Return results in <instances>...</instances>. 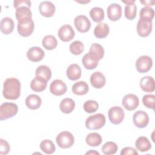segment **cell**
Here are the masks:
<instances>
[{
	"label": "cell",
	"instance_id": "3957f363",
	"mask_svg": "<svg viewBox=\"0 0 155 155\" xmlns=\"http://www.w3.org/2000/svg\"><path fill=\"white\" fill-rule=\"evenodd\" d=\"M18 111V107L16 104L4 102L0 107V120H3L15 116Z\"/></svg>",
	"mask_w": 155,
	"mask_h": 155
},
{
	"label": "cell",
	"instance_id": "f546056e",
	"mask_svg": "<svg viewBox=\"0 0 155 155\" xmlns=\"http://www.w3.org/2000/svg\"><path fill=\"white\" fill-rule=\"evenodd\" d=\"M85 141L90 147H97L102 143V136L97 133H91L87 136Z\"/></svg>",
	"mask_w": 155,
	"mask_h": 155
},
{
	"label": "cell",
	"instance_id": "8992f818",
	"mask_svg": "<svg viewBox=\"0 0 155 155\" xmlns=\"http://www.w3.org/2000/svg\"><path fill=\"white\" fill-rule=\"evenodd\" d=\"M153 60L147 55L139 57L136 62V67L138 72L144 73L148 72L152 67Z\"/></svg>",
	"mask_w": 155,
	"mask_h": 155
},
{
	"label": "cell",
	"instance_id": "30bf717a",
	"mask_svg": "<svg viewBox=\"0 0 155 155\" xmlns=\"http://www.w3.org/2000/svg\"><path fill=\"white\" fill-rule=\"evenodd\" d=\"M152 27V21L139 19L136 27L137 32L140 36L147 37L151 33Z\"/></svg>",
	"mask_w": 155,
	"mask_h": 155
},
{
	"label": "cell",
	"instance_id": "cb8c5ba5",
	"mask_svg": "<svg viewBox=\"0 0 155 155\" xmlns=\"http://www.w3.org/2000/svg\"><path fill=\"white\" fill-rule=\"evenodd\" d=\"M14 22L13 19L8 17L4 18L1 19L0 23V28L2 33L5 35L10 34L14 29Z\"/></svg>",
	"mask_w": 155,
	"mask_h": 155
},
{
	"label": "cell",
	"instance_id": "5bb4252c",
	"mask_svg": "<svg viewBox=\"0 0 155 155\" xmlns=\"http://www.w3.org/2000/svg\"><path fill=\"white\" fill-rule=\"evenodd\" d=\"M15 16L18 22H27L32 19L31 12L29 7L22 6L16 10Z\"/></svg>",
	"mask_w": 155,
	"mask_h": 155
},
{
	"label": "cell",
	"instance_id": "52a82bcc",
	"mask_svg": "<svg viewBox=\"0 0 155 155\" xmlns=\"http://www.w3.org/2000/svg\"><path fill=\"white\" fill-rule=\"evenodd\" d=\"M133 120L136 127L139 128H143L146 127L148 124L149 116L145 111L138 110L134 113Z\"/></svg>",
	"mask_w": 155,
	"mask_h": 155
},
{
	"label": "cell",
	"instance_id": "9a60e30c",
	"mask_svg": "<svg viewBox=\"0 0 155 155\" xmlns=\"http://www.w3.org/2000/svg\"><path fill=\"white\" fill-rule=\"evenodd\" d=\"M39 10L41 15L46 18H49L53 16L56 8L53 3L50 1H45L40 3Z\"/></svg>",
	"mask_w": 155,
	"mask_h": 155
},
{
	"label": "cell",
	"instance_id": "f35d334b",
	"mask_svg": "<svg viewBox=\"0 0 155 155\" xmlns=\"http://www.w3.org/2000/svg\"><path fill=\"white\" fill-rule=\"evenodd\" d=\"M83 107L85 112L88 113H92L97 110L99 108V104L95 101L88 100L84 104Z\"/></svg>",
	"mask_w": 155,
	"mask_h": 155
},
{
	"label": "cell",
	"instance_id": "6da1fadb",
	"mask_svg": "<svg viewBox=\"0 0 155 155\" xmlns=\"http://www.w3.org/2000/svg\"><path fill=\"white\" fill-rule=\"evenodd\" d=\"M2 94L7 99L16 100L21 94V82L15 78H7L4 82Z\"/></svg>",
	"mask_w": 155,
	"mask_h": 155
},
{
	"label": "cell",
	"instance_id": "484cf974",
	"mask_svg": "<svg viewBox=\"0 0 155 155\" xmlns=\"http://www.w3.org/2000/svg\"><path fill=\"white\" fill-rule=\"evenodd\" d=\"M110 32V28L106 23L99 22L94 28V35L97 38H105Z\"/></svg>",
	"mask_w": 155,
	"mask_h": 155
},
{
	"label": "cell",
	"instance_id": "d6986e66",
	"mask_svg": "<svg viewBox=\"0 0 155 155\" xmlns=\"http://www.w3.org/2000/svg\"><path fill=\"white\" fill-rule=\"evenodd\" d=\"M126 4L125 6L124 14L125 18L128 20H133L136 16L137 14V7L134 4V0H128L126 1H122Z\"/></svg>",
	"mask_w": 155,
	"mask_h": 155
},
{
	"label": "cell",
	"instance_id": "ba28073f",
	"mask_svg": "<svg viewBox=\"0 0 155 155\" xmlns=\"http://www.w3.org/2000/svg\"><path fill=\"white\" fill-rule=\"evenodd\" d=\"M74 25L81 33H86L89 31L91 27V22L88 18L85 15H79L74 18Z\"/></svg>",
	"mask_w": 155,
	"mask_h": 155
},
{
	"label": "cell",
	"instance_id": "f6af8a7d",
	"mask_svg": "<svg viewBox=\"0 0 155 155\" xmlns=\"http://www.w3.org/2000/svg\"><path fill=\"white\" fill-rule=\"evenodd\" d=\"M85 154H97V155H99V153H98L97 151H96L95 150H90L89 151L85 153Z\"/></svg>",
	"mask_w": 155,
	"mask_h": 155
},
{
	"label": "cell",
	"instance_id": "83f0119b",
	"mask_svg": "<svg viewBox=\"0 0 155 155\" xmlns=\"http://www.w3.org/2000/svg\"><path fill=\"white\" fill-rule=\"evenodd\" d=\"M135 146L141 152L148 151L151 148V144L148 139L144 136H140L137 138L135 142Z\"/></svg>",
	"mask_w": 155,
	"mask_h": 155
},
{
	"label": "cell",
	"instance_id": "4fadbf2b",
	"mask_svg": "<svg viewBox=\"0 0 155 155\" xmlns=\"http://www.w3.org/2000/svg\"><path fill=\"white\" fill-rule=\"evenodd\" d=\"M67 87L66 84L60 79H55L50 84V91L55 96H61L65 93Z\"/></svg>",
	"mask_w": 155,
	"mask_h": 155
},
{
	"label": "cell",
	"instance_id": "836d02e7",
	"mask_svg": "<svg viewBox=\"0 0 155 155\" xmlns=\"http://www.w3.org/2000/svg\"><path fill=\"white\" fill-rule=\"evenodd\" d=\"M40 148L47 154H51L56 150V147L53 142L48 139L44 140L41 142Z\"/></svg>",
	"mask_w": 155,
	"mask_h": 155
},
{
	"label": "cell",
	"instance_id": "e0dca14e",
	"mask_svg": "<svg viewBox=\"0 0 155 155\" xmlns=\"http://www.w3.org/2000/svg\"><path fill=\"white\" fill-rule=\"evenodd\" d=\"M45 56L44 50L38 47H32L27 52V58L34 62L41 61Z\"/></svg>",
	"mask_w": 155,
	"mask_h": 155
},
{
	"label": "cell",
	"instance_id": "8fae6325",
	"mask_svg": "<svg viewBox=\"0 0 155 155\" xmlns=\"http://www.w3.org/2000/svg\"><path fill=\"white\" fill-rule=\"evenodd\" d=\"M139 104L138 97L134 94H128L122 99V105L128 111H132L137 108Z\"/></svg>",
	"mask_w": 155,
	"mask_h": 155
},
{
	"label": "cell",
	"instance_id": "d590c367",
	"mask_svg": "<svg viewBox=\"0 0 155 155\" xmlns=\"http://www.w3.org/2000/svg\"><path fill=\"white\" fill-rule=\"evenodd\" d=\"M154 16V11L150 7H144L140 11V19L152 21Z\"/></svg>",
	"mask_w": 155,
	"mask_h": 155
},
{
	"label": "cell",
	"instance_id": "5b68a950",
	"mask_svg": "<svg viewBox=\"0 0 155 155\" xmlns=\"http://www.w3.org/2000/svg\"><path fill=\"white\" fill-rule=\"evenodd\" d=\"M108 115L109 120L112 124L118 125L123 121L125 113L124 110L121 107L114 106L109 109Z\"/></svg>",
	"mask_w": 155,
	"mask_h": 155
},
{
	"label": "cell",
	"instance_id": "f1b7e54d",
	"mask_svg": "<svg viewBox=\"0 0 155 155\" xmlns=\"http://www.w3.org/2000/svg\"><path fill=\"white\" fill-rule=\"evenodd\" d=\"M75 107L74 101L70 98H65L61 101L59 104L61 111L65 114H69L73 111Z\"/></svg>",
	"mask_w": 155,
	"mask_h": 155
},
{
	"label": "cell",
	"instance_id": "44dd1931",
	"mask_svg": "<svg viewBox=\"0 0 155 155\" xmlns=\"http://www.w3.org/2000/svg\"><path fill=\"white\" fill-rule=\"evenodd\" d=\"M140 86L143 91L147 93L153 92L155 90L154 80L151 76H144L140 81Z\"/></svg>",
	"mask_w": 155,
	"mask_h": 155
},
{
	"label": "cell",
	"instance_id": "4316f807",
	"mask_svg": "<svg viewBox=\"0 0 155 155\" xmlns=\"http://www.w3.org/2000/svg\"><path fill=\"white\" fill-rule=\"evenodd\" d=\"M71 90L74 94L78 96H82L87 93L89 87L85 81H81L74 84Z\"/></svg>",
	"mask_w": 155,
	"mask_h": 155
},
{
	"label": "cell",
	"instance_id": "b9f144b4",
	"mask_svg": "<svg viewBox=\"0 0 155 155\" xmlns=\"http://www.w3.org/2000/svg\"><path fill=\"white\" fill-rule=\"evenodd\" d=\"M13 5L15 8L16 9L22 6H26L28 7H31V1H27V0H22V1H13Z\"/></svg>",
	"mask_w": 155,
	"mask_h": 155
},
{
	"label": "cell",
	"instance_id": "7402d4cb",
	"mask_svg": "<svg viewBox=\"0 0 155 155\" xmlns=\"http://www.w3.org/2000/svg\"><path fill=\"white\" fill-rule=\"evenodd\" d=\"M66 73L70 80L76 81L81 78L82 73L80 66L76 64H73L68 66Z\"/></svg>",
	"mask_w": 155,
	"mask_h": 155
},
{
	"label": "cell",
	"instance_id": "ac0fdd59",
	"mask_svg": "<svg viewBox=\"0 0 155 155\" xmlns=\"http://www.w3.org/2000/svg\"><path fill=\"white\" fill-rule=\"evenodd\" d=\"M99 61L98 58L90 52L85 54L82 59L84 67L87 70H93L96 68L98 65Z\"/></svg>",
	"mask_w": 155,
	"mask_h": 155
},
{
	"label": "cell",
	"instance_id": "1f68e13d",
	"mask_svg": "<svg viewBox=\"0 0 155 155\" xmlns=\"http://www.w3.org/2000/svg\"><path fill=\"white\" fill-rule=\"evenodd\" d=\"M42 44L43 47L48 50H51L54 49L58 45V41L56 39V38L51 35L45 36L42 41Z\"/></svg>",
	"mask_w": 155,
	"mask_h": 155
},
{
	"label": "cell",
	"instance_id": "2e32d148",
	"mask_svg": "<svg viewBox=\"0 0 155 155\" xmlns=\"http://www.w3.org/2000/svg\"><path fill=\"white\" fill-rule=\"evenodd\" d=\"M122 16V7L119 4L113 3L107 8V16L112 21H118Z\"/></svg>",
	"mask_w": 155,
	"mask_h": 155
},
{
	"label": "cell",
	"instance_id": "d4e9b609",
	"mask_svg": "<svg viewBox=\"0 0 155 155\" xmlns=\"http://www.w3.org/2000/svg\"><path fill=\"white\" fill-rule=\"evenodd\" d=\"M47 85V81L45 79L36 76L30 83V88L36 92H41L44 91Z\"/></svg>",
	"mask_w": 155,
	"mask_h": 155
},
{
	"label": "cell",
	"instance_id": "9c48e42d",
	"mask_svg": "<svg viewBox=\"0 0 155 155\" xmlns=\"http://www.w3.org/2000/svg\"><path fill=\"white\" fill-rule=\"evenodd\" d=\"M58 35L62 41L68 42L74 38L75 33L71 25L65 24L59 28Z\"/></svg>",
	"mask_w": 155,
	"mask_h": 155
},
{
	"label": "cell",
	"instance_id": "8d00e7d4",
	"mask_svg": "<svg viewBox=\"0 0 155 155\" xmlns=\"http://www.w3.org/2000/svg\"><path fill=\"white\" fill-rule=\"evenodd\" d=\"M70 52L74 55L81 54L84 50V45L80 41H74L70 44Z\"/></svg>",
	"mask_w": 155,
	"mask_h": 155
},
{
	"label": "cell",
	"instance_id": "603a6c76",
	"mask_svg": "<svg viewBox=\"0 0 155 155\" xmlns=\"http://www.w3.org/2000/svg\"><path fill=\"white\" fill-rule=\"evenodd\" d=\"M42 104L41 98L36 94H30L25 99V105L30 110L38 109Z\"/></svg>",
	"mask_w": 155,
	"mask_h": 155
},
{
	"label": "cell",
	"instance_id": "ee69618b",
	"mask_svg": "<svg viewBox=\"0 0 155 155\" xmlns=\"http://www.w3.org/2000/svg\"><path fill=\"white\" fill-rule=\"evenodd\" d=\"M140 2L143 4L144 5H146V7L148 6H153L154 5V3H155V1L154 0H152V1H140Z\"/></svg>",
	"mask_w": 155,
	"mask_h": 155
},
{
	"label": "cell",
	"instance_id": "4dcf8cb0",
	"mask_svg": "<svg viewBox=\"0 0 155 155\" xmlns=\"http://www.w3.org/2000/svg\"><path fill=\"white\" fill-rule=\"evenodd\" d=\"M36 76L40 77L48 81L51 77V71L50 68L46 65L39 66L35 71Z\"/></svg>",
	"mask_w": 155,
	"mask_h": 155
},
{
	"label": "cell",
	"instance_id": "74e56055",
	"mask_svg": "<svg viewBox=\"0 0 155 155\" xmlns=\"http://www.w3.org/2000/svg\"><path fill=\"white\" fill-rule=\"evenodd\" d=\"M89 52L95 55L99 60L102 59L104 56V49L103 47L97 43H94L91 45Z\"/></svg>",
	"mask_w": 155,
	"mask_h": 155
},
{
	"label": "cell",
	"instance_id": "7bdbcfd3",
	"mask_svg": "<svg viewBox=\"0 0 155 155\" xmlns=\"http://www.w3.org/2000/svg\"><path fill=\"white\" fill-rule=\"evenodd\" d=\"M127 154L137 155L138 153L133 148L127 147L122 148V150L120 151V155H127Z\"/></svg>",
	"mask_w": 155,
	"mask_h": 155
},
{
	"label": "cell",
	"instance_id": "e575fe53",
	"mask_svg": "<svg viewBox=\"0 0 155 155\" xmlns=\"http://www.w3.org/2000/svg\"><path fill=\"white\" fill-rule=\"evenodd\" d=\"M118 150V147L114 142L109 141L104 144L102 147V151L105 155H112L115 154Z\"/></svg>",
	"mask_w": 155,
	"mask_h": 155
},
{
	"label": "cell",
	"instance_id": "7c38bea8",
	"mask_svg": "<svg viewBox=\"0 0 155 155\" xmlns=\"http://www.w3.org/2000/svg\"><path fill=\"white\" fill-rule=\"evenodd\" d=\"M34 28L35 25L33 19L27 22H18V31L23 37H28L31 35L34 30Z\"/></svg>",
	"mask_w": 155,
	"mask_h": 155
},
{
	"label": "cell",
	"instance_id": "277c9868",
	"mask_svg": "<svg viewBox=\"0 0 155 155\" xmlns=\"http://www.w3.org/2000/svg\"><path fill=\"white\" fill-rule=\"evenodd\" d=\"M58 145L61 148H68L74 142V138L73 134L67 131H64L59 133L56 138Z\"/></svg>",
	"mask_w": 155,
	"mask_h": 155
},
{
	"label": "cell",
	"instance_id": "60d3db41",
	"mask_svg": "<svg viewBox=\"0 0 155 155\" xmlns=\"http://www.w3.org/2000/svg\"><path fill=\"white\" fill-rule=\"evenodd\" d=\"M10 147L8 143L4 139H0V154H7L9 153Z\"/></svg>",
	"mask_w": 155,
	"mask_h": 155
},
{
	"label": "cell",
	"instance_id": "ab89813d",
	"mask_svg": "<svg viewBox=\"0 0 155 155\" xmlns=\"http://www.w3.org/2000/svg\"><path fill=\"white\" fill-rule=\"evenodd\" d=\"M143 104L148 108L154 109L155 96L154 94H145L142 97Z\"/></svg>",
	"mask_w": 155,
	"mask_h": 155
},
{
	"label": "cell",
	"instance_id": "ffe728a7",
	"mask_svg": "<svg viewBox=\"0 0 155 155\" xmlns=\"http://www.w3.org/2000/svg\"><path fill=\"white\" fill-rule=\"evenodd\" d=\"M106 82V79L104 75L99 72H94L90 76V83L95 88H102Z\"/></svg>",
	"mask_w": 155,
	"mask_h": 155
},
{
	"label": "cell",
	"instance_id": "7a4b0ae2",
	"mask_svg": "<svg viewBox=\"0 0 155 155\" xmlns=\"http://www.w3.org/2000/svg\"><path fill=\"white\" fill-rule=\"evenodd\" d=\"M105 117L103 114L97 113L88 116L85 120V127L89 130H99L105 124Z\"/></svg>",
	"mask_w": 155,
	"mask_h": 155
},
{
	"label": "cell",
	"instance_id": "d6a6232c",
	"mask_svg": "<svg viewBox=\"0 0 155 155\" xmlns=\"http://www.w3.org/2000/svg\"><path fill=\"white\" fill-rule=\"evenodd\" d=\"M90 16L93 21L99 22L104 19V11L101 7H93L90 11Z\"/></svg>",
	"mask_w": 155,
	"mask_h": 155
}]
</instances>
